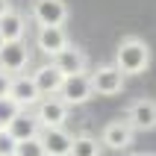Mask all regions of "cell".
I'll use <instances>...</instances> for the list:
<instances>
[{
	"mask_svg": "<svg viewBox=\"0 0 156 156\" xmlns=\"http://www.w3.org/2000/svg\"><path fill=\"white\" fill-rule=\"evenodd\" d=\"M30 47L24 41H3L0 47V71L9 74V77H18V74H24L27 65H30Z\"/></svg>",
	"mask_w": 156,
	"mask_h": 156,
	"instance_id": "obj_7",
	"label": "cell"
},
{
	"mask_svg": "<svg viewBox=\"0 0 156 156\" xmlns=\"http://www.w3.org/2000/svg\"><path fill=\"white\" fill-rule=\"evenodd\" d=\"M115 68L124 77H139L150 68V44L139 35H124L115 47Z\"/></svg>",
	"mask_w": 156,
	"mask_h": 156,
	"instance_id": "obj_1",
	"label": "cell"
},
{
	"mask_svg": "<svg viewBox=\"0 0 156 156\" xmlns=\"http://www.w3.org/2000/svg\"><path fill=\"white\" fill-rule=\"evenodd\" d=\"M9 9H12V3H9V0H0V18H3V15H6V12H9Z\"/></svg>",
	"mask_w": 156,
	"mask_h": 156,
	"instance_id": "obj_21",
	"label": "cell"
},
{
	"mask_svg": "<svg viewBox=\"0 0 156 156\" xmlns=\"http://www.w3.org/2000/svg\"><path fill=\"white\" fill-rule=\"evenodd\" d=\"M71 44L68 33H65V27H38L35 30V47L44 53V56H56V53H62L65 47Z\"/></svg>",
	"mask_w": 156,
	"mask_h": 156,
	"instance_id": "obj_10",
	"label": "cell"
},
{
	"mask_svg": "<svg viewBox=\"0 0 156 156\" xmlns=\"http://www.w3.org/2000/svg\"><path fill=\"white\" fill-rule=\"evenodd\" d=\"M88 83H91V91H94V94L115 97V94H121V91H124L127 77L115 68L112 62H106V65H97V68L88 74Z\"/></svg>",
	"mask_w": 156,
	"mask_h": 156,
	"instance_id": "obj_2",
	"label": "cell"
},
{
	"mask_svg": "<svg viewBox=\"0 0 156 156\" xmlns=\"http://www.w3.org/2000/svg\"><path fill=\"white\" fill-rule=\"evenodd\" d=\"M103 147H100V141L97 136H88V133H80L71 139V153L68 156H100Z\"/></svg>",
	"mask_w": 156,
	"mask_h": 156,
	"instance_id": "obj_16",
	"label": "cell"
},
{
	"mask_svg": "<svg viewBox=\"0 0 156 156\" xmlns=\"http://www.w3.org/2000/svg\"><path fill=\"white\" fill-rule=\"evenodd\" d=\"M24 35H27V18L15 9H9L0 18V38L3 41H24Z\"/></svg>",
	"mask_w": 156,
	"mask_h": 156,
	"instance_id": "obj_15",
	"label": "cell"
},
{
	"mask_svg": "<svg viewBox=\"0 0 156 156\" xmlns=\"http://www.w3.org/2000/svg\"><path fill=\"white\" fill-rule=\"evenodd\" d=\"M68 112L71 109L62 103L56 94L53 97H41V100L33 106V115H35V121H38L41 130H59V127H65V124H68Z\"/></svg>",
	"mask_w": 156,
	"mask_h": 156,
	"instance_id": "obj_4",
	"label": "cell"
},
{
	"mask_svg": "<svg viewBox=\"0 0 156 156\" xmlns=\"http://www.w3.org/2000/svg\"><path fill=\"white\" fill-rule=\"evenodd\" d=\"M133 136L136 133L130 130V124L124 121V118H115V121H109L100 130V147H109V150H127L133 144Z\"/></svg>",
	"mask_w": 156,
	"mask_h": 156,
	"instance_id": "obj_9",
	"label": "cell"
},
{
	"mask_svg": "<svg viewBox=\"0 0 156 156\" xmlns=\"http://www.w3.org/2000/svg\"><path fill=\"white\" fill-rule=\"evenodd\" d=\"M62 100V103L68 106H86L91 97H94V91H91V83H88V74H77V77H65L62 80V88L59 94H56Z\"/></svg>",
	"mask_w": 156,
	"mask_h": 156,
	"instance_id": "obj_6",
	"label": "cell"
},
{
	"mask_svg": "<svg viewBox=\"0 0 156 156\" xmlns=\"http://www.w3.org/2000/svg\"><path fill=\"white\" fill-rule=\"evenodd\" d=\"M30 80H33V86H35V91L41 97H53V94H59V88H62V74L56 68H53L50 62L47 65H38V68L30 74Z\"/></svg>",
	"mask_w": 156,
	"mask_h": 156,
	"instance_id": "obj_12",
	"label": "cell"
},
{
	"mask_svg": "<svg viewBox=\"0 0 156 156\" xmlns=\"http://www.w3.org/2000/svg\"><path fill=\"white\" fill-rule=\"evenodd\" d=\"M124 121L130 124L133 133L156 130V100L153 97H136V100H130L127 112H124Z\"/></svg>",
	"mask_w": 156,
	"mask_h": 156,
	"instance_id": "obj_3",
	"label": "cell"
},
{
	"mask_svg": "<svg viewBox=\"0 0 156 156\" xmlns=\"http://www.w3.org/2000/svg\"><path fill=\"white\" fill-rule=\"evenodd\" d=\"M71 139H74V136H71L65 127L38 133V141H41V147H44V156H68L71 153Z\"/></svg>",
	"mask_w": 156,
	"mask_h": 156,
	"instance_id": "obj_13",
	"label": "cell"
},
{
	"mask_svg": "<svg viewBox=\"0 0 156 156\" xmlns=\"http://www.w3.org/2000/svg\"><path fill=\"white\" fill-rule=\"evenodd\" d=\"M130 156H156V153H130Z\"/></svg>",
	"mask_w": 156,
	"mask_h": 156,
	"instance_id": "obj_22",
	"label": "cell"
},
{
	"mask_svg": "<svg viewBox=\"0 0 156 156\" xmlns=\"http://www.w3.org/2000/svg\"><path fill=\"white\" fill-rule=\"evenodd\" d=\"M50 65L59 71L62 77H77V74H88V56L83 47L77 44H68L62 53H56L50 59Z\"/></svg>",
	"mask_w": 156,
	"mask_h": 156,
	"instance_id": "obj_8",
	"label": "cell"
},
{
	"mask_svg": "<svg viewBox=\"0 0 156 156\" xmlns=\"http://www.w3.org/2000/svg\"><path fill=\"white\" fill-rule=\"evenodd\" d=\"M6 133H9L15 141H27V139H35V136L41 133V127H38V121H35L33 112H18L15 118L9 121Z\"/></svg>",
	"mask_w": 156,
	"mask_h": 156,
	"instance_id": "obj_14",
	"label": "cell"
},
{
	"mask_svg": "<svg viewBox=\"0 0 156 156\" xmlns=\"http://www.w3.org/2000/svg\"><path fill=\"white\" fill-rule=\"evenodd\" d=\"M15 156H44V147H41V141H38V136L35 139H27V141H18Z\"/></svg>",
	"mask_w": 156,
	"mask_h": 156,
	"instance_id": "obj_18",
	"label": "cell"
},
{
	"mask_svg": "<svg viewBox=\"0 0 156 156\" xmlns=\"http://www.w3.org/2000/svg\"><path fill=\"white\" fill-rule=\"evenodd\" d=\"M9 100L12 103H18L24 112H30L38 100H41V94L35 91L33 80H30V74H18V77H12V83H9Z\"/></svg>",
	"mask_w": 156,
	"mask_h": 156,
	"instance_id": "obj_11",
	"label": "cell"
},
{
	"mask_svg": "<svg viewBox=\"0 0 156 156\" xmlns=\"http://www.w3.org/2000/svg\"><path fill=\"white\" fill-rule=\"evenodd\" d=\"M0 47H3V38H0Z\"/></svg>",
	"mask_w": 156,
	"mask_h": 156,
	"instance_id": "obj_23",
	"label": "cell"
},
{
	"mask_svg": "<svg viewBox=\"0 0 156 156\" xmlns=\"http://www.w3.org/2000/svg\"><path fill=\"white\" fill-rule=\"evenodd\" d=\"M9 83H12V77L0 71V97H6V94H9Z\"/></svg>",
	"mask_w": 156,
	"mask_h": 156,
	"instance_id": "obj_20",
	"label": "cell"
},
{
	"mask_svg": "<svg viewBox=\"0 0 156 156\" xmlns=\"http://www.w3.org/2000/svg\"><path fill=\"white\" fill-rule=\"evenodd\" d=\"M18 112H24V109H21L18 103H12L9 97H0V130H6L9 121H12Z\"/></svg>",
	"mask_w": 156,
	"mask_h": 156,
	"instance_id": "obj_17",
	"label": "cell"
},
{
	"mask_svg": "<svg viewBox=\"0 0 156 156\" xmlns=\"http://www.w3.org/2000/svg\"><path fill=\"white\" fill-rule=\"evenodd\" d=\"M15 150H18V141L6 130H0V156H15Z\"/></svg>",
	"mask_w": 156,
	"mask_h": 156,
	"instance_id": "obj_19",
	"label": "cell"
},
{
	"mask_svg": "<svg viewBox=\"0 0 156 156\" xmlns=\"http://www.w3.org/2000/svg\"><path fill=\"white\" fill-rule=\"evenodd\" d=\"M30 15L38 27H65L68 21V3L65 0H33Z\"/></svg>",
	"mask_w": 156,
	"mask_h": 156,
	"instance_id": "obj_5",
	"label": "cell"
}]
</instances>
